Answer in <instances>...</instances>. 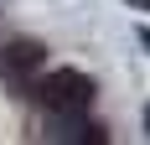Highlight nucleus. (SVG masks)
Wrapping results in <instances>:
<instances>
[{
	"label": "nucleus",
	"mask_w": 150,
	"mask_h": 145,
	"mask_svg": "<svg viewBox=\"0 0 150 145\" xmlns=\"http://www.w3.org/2000/svg\"><path fill=\"white\" fill-rule=\"evenodd\" d=\"M145 47H150V31H145Z\"/></svg>",
	"instance_id": "nucleus-5"
},
{
	"label": "nucleus",
	"mask_w": 150,
	"mask_h": 145,
	"mask_svg": "<svg viewBox=\"0 0 150 145\" xmlns=\"http://www.w3.org/2000/svg\"><path fill=\"white\" fill-rule=\"evenodd\" d=\"M42 57H47V47L31 42V36H21V42H11L5 52H0V62H5L11 72H36V68H42Z\"/></svg>",
	"instance_id": "nucleus-2"
},
{
	"label": "nucleus",
	"mask_w": 150,
	"mask_h": 145,
	"mask_svg": "<svg viewBox=\"0 0 150 145\" xmlns=\"http://www.w3.org/2000/svg\"><path fill=\"white\" fill-rule=\"evenodd\" d=\"M145 130H150V109H145Z\"/></svg>",
	"instance_id": "nucleus-4"
},
{
	"label": "nucleus",
	"mask_w": 150,
	"mask_h": 145,
	"mask_svg": "<svg viewBox=\"0 0 150 145\" xmlns=\"http://www.w3.org/2000/svg\"><path fill=\"white\" fill-rule=\"evenodd\" d=\"M36 99L52 109L57 119H67V114H83L93 104V78L88 72H73V68H62V72H47L42 83H36Z\"/></svg>",
	"instance_id": "nucleus-1"
},
{
	"label": "nucleus",
	"mask_w": 150,
	"mask_h": 145,
	"mask_svg": "<svg viewBox=\"0 0 150 145\" xmlns=\"http://www.w3.org/2000/svg\"><path fill=\"white\" fill-rule=\"evenodd\" d=\"M129 5H135V11H150V0H129Z\"/></svg>",
	"instance_id": "nucleus-3"
}]
</instances>
